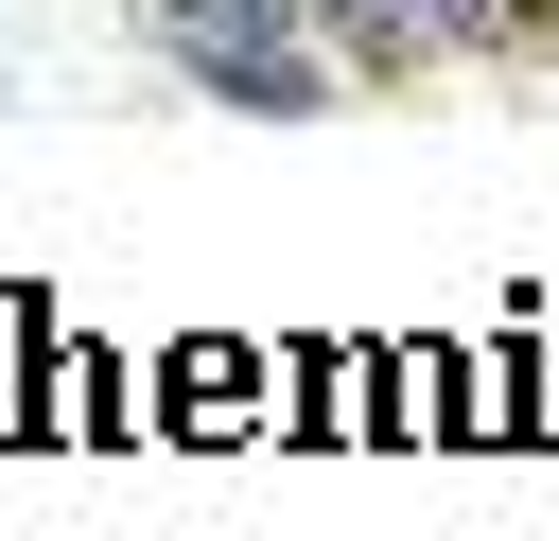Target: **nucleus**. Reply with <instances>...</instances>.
<instances>
[{
	"mask_svg": "<svg viewBox=\"0 0 559 541\" xmlns=\"http://www.w3.org/2000/svg\"><path fill=\"white\" fill-rule=\"evenodd\" d=\"M140 17L192 52L210 105H314V70H297V0H140Z\"/></svg>",
	"mask_w": 559,
	"mask_h": 541,
	"instance_id": "1",
	"label": "nucleus"
}]
</instances>
